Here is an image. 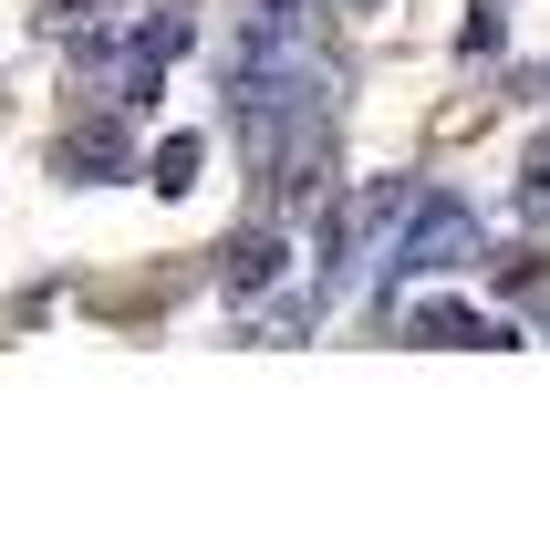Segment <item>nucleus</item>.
<instances>
[{
	"mask_svg": "<svg viewBox=\"0 0 550 560\" xmlns=\"http://www.w3.org/2000/svg\"><path fill=\"white\" fill-rule=\"evenodd\" d=\"M416 342H457V353H499V342H510V322L468 312V301H416Z\"/></svg>",
	"mask_w": 550,
	"mask_h": 560,
	"instance_id": "nucleus-2",
	"label": "nucleus"
},
{
	"mask_svg": "<svg viewBox=\"0 0 550 560\" xmlns=\"http://www.w3.org/2000/svg\"><path fill=\"white\" fill-rule=\"evenodd\" d=\"M416 270H478V208L468 198H426L385 240V280H416Z\"/></svg>",
	"mask_w": 550,
	"mask_h": 560,
	"instance_id": "nucleus-1",
	"label": "nucleus"
},
{
	"mask_svg": "<svg viewBox=\"0 0 550 560\" xmlns=\"http://www.w3.org/2000/svg\"><path fill=\"white\" fill-rule=\"evenodd\" d=\"M519 208H530V219H550V156H530V177H519Z\"/></svg>",
	"mask_w": 550,
	"mask_h": 560,
	"instance_id": "nucleus-6",
	"label": "nucleus"
},
{
	"mask_svg": "<svg viewBox=\"0 0 550 560\" xmlns=\"http://www.w3.org/2000/svg\"><path fill=\"white\" fill-rule=\"evenodd\" d=\"M198 156H208L198 136H166L156 156H145V187H156V198H177V187H198Z\"/></svg>",
	"mask_w": 550,
	"mask_h": 560,
	"instance_id": "nucleus-5",
	"label": "nucleus"
},
{
	"mask_svg": "<svg viewBox=\"0 0 550 560\" xmlns=\"http://www.w3.org/2000/svg\"><path fill=\"white\" fill-rule=\"evenodd\" d=\"M219 280H229L239 301H260L270 280H281V229H239V240L219 249Z\"/></svg>",
	"mask_w": 550,
	"mask_h": 560,
	"instance_id": "nucleus-3",
	"label": "nucleus"
},
{
	"mask_svg": "<svg viewBox=\"0 0 550 560\" xmlns=\"http://www.w3.org/2000/svg\"><path fill=\"white\" fill-rule=\"evenodd\" d=\"M104 166H125V125L94 115L83 136H62V177H104Z\"/></svg>",
	"mask_w": 550,
	"mask_h": 560,
	"instance_id": "nucleus-4",
	"label": "nucleus"
}]
</instances>
